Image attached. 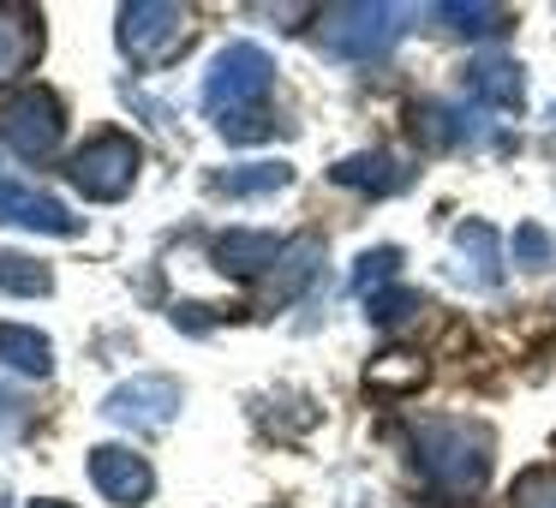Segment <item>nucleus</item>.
<instances>
[{"mask_svg":"<svg viewBox=\"0 0 556 508\" xmlns=\"http://www.w3.org/2000/svg\"><path fill=\"white\" fill-rule=\"evenodd\" d=\"M413 448V472L431 484L437 496H479L484 479H491V424L479 419H455V412H437V419H413L407 431Z\"/></svg>","mask_w":556,"mask_h":508,"instance_id":"1","label":"nucleus"},{"mask_svg":"<svg viewBox=\"0 0 556 508\" xmlns=\"http://www.w3.org/2000/svg\"><path fill=\"white\" fill-rule=\"evenodd\" d=\"M407 7H383V0H348V7H324L317 13V49L329 61H383L401 37H407Z\"/></svg>","mask_w":556,"mask_h":508,"instance_id":"2","label":"nucleus"},{"mask_svg":"<svg viewBox=\"0 0 556 508\" xmlns=\"http://www.w3.org/2000/svg\"><path fill=\"white\" fill-rule=\"evenodd\" d=\"M66 138V109L49 85H25L18 97L0 102V144L18 162H49Z\"/></svg>","mask_w":556,"mask_h":508,"instance_id":"3","label":"nucleus"},{"mask_svg":"<svg viewBox=\"0 0 556 508\" xmlns=\"http://www.w3.org/2000/svg\"><path fill=\"white\" fill-rule=\"evenodd\" d=\"M138 162L144 156H138V144L126 132H97L90 144L73 150L66 180H73L90 204H121V198L138 186Z\"/></svg>","mask_w":556,"mask_h":508,"instance_id":"4","label":"nucleus"},{"mask_svg":"<svg viewBox=\"0 0 556 508\" xmlns=\"http://www.w3.org/2000/svg\"><path fill=\"white\" fill-rule=\"evenodd\" d=\"M276 85V61H269L257 42H228V49L210 61V78H204V109L216 114H233V109H257L264 90Z\"/></svg>","mask_w":556,"mask_h":508,"instance_id":"5","label":"nucleus"},{"mask_svg":"<svg viewBox=\"0 0 556 508\" xmlns=\"http://www.w3.org/2000/svg\"><path fill=\"white\" fill-rule=\"evenodd\" d=\"M186 37H192L186 7H168V0H126L121 7V49H126V61L162 66V61H174V54L186 49Z\"/></svg>","mask_w":556,"mask_h":508,"instance_id":"6","label":"nucleus"},{"mask_svg":"<svg viewBox=\"0 0 556 508\" xmlns=\"http://www.w3.org/2000/svg\"><path fill=\"white\" fill-rule=\"evenodd\" d=\"M102 412L114 424H126V431H162L180 412V383L174 377H132V383H121L102 401Z\"/></svg>","mask_w":556,"mask_h":508,"instance_id":"7","label":"nucleus"},{"mask_svg":"<svg viewBox=\"0 0 556 508\" xmlns=\"http://www.w3.org/2000/svg\"><path fill=\"white\" fill-rule=\"evenodd\" d=\"M90 484L121 508H144L150 491H156V472H150V460L138 448L102 443V448H90Z\"/></svg>","mask_w":556,"mask_h":508,"instance_id":"8","label":"nucleus"},{"mask_svg":"<svg viewBox=\"0 0 556 508\" xmlns=\"http://www.w3.org/2000/svg\"><path fill=\"white\" fill-rule=\"evenodd\" d=\"M407 132L419 150H431V156H443V150L455 144H503V132H484L472 114H460L455 102H413L407 109Z\"/></svg>","mask_w":556,"mask_h":508,"instance_id":"9","label":"nucleus"},{"mask_svg":"<svg viewBox=\"0 0 556 508\" xmlns=\"http://www.w3.org/2000/svg\"><path fill=\"white\" fill-rule=\"evenodd\" d=\"M503 257H508V245H503V233L491 228V221H460L455 228V281H467L472 293H496L503 288Z\"/></svg>","mask_w":556,"mask_h":508,"instance_id":"10","label":"nucleus"},{"mask_svg":"<svg viewBox=\"0 0 556 508\" xmlns=\"http://www.w3.org/2000/svg\"><path fill=\"white\" fill-rule=\"evenodd\" d=\"M413 174L419 168H407L395 150H359V156H341L336 168H329V180L348 186V192H365V198H395L413 186Z\"/></svg>","mask_w":556,"mask_h":508,"instance_id":"11","label":"nucleus"},{"mask_svg":"<svg viewBox=\"0 0 556 508\" xmlns=\"http://www.w3.org/2000/svg\"><path fill=\"white\" fill-rule=\"evenodd\" d=\"M317 269H324V240H317V233L288 240L281 257L269 264V276H264V312H281L288 300H300V293L317 281Z\"/></svg>","mask_w":556,"mask_h":508,"instance_id":"12","label":"nucleus"},{"mask_svg":"<svg viewBox=\"0 0 556 508\" xmlns=\"http://www.w3.org/2000/svg\"><path fill=\"white\" fill-rule=\"evenodd\" d=\"M467 97L491 114H520V102H527V73H520V61H508V54H479V61L467 66Z\"/></svg>","mask_w":556,"mask_h":508,"instance_id":"13","label":"nucleus"},{"mask_svg":"<svg viewBox=\"0 0 556 508\" xmlns=\"http://www.w3.org/2000/svg\"><path fill=\"white\" fill-rule=\"evenodd\" d=\"M0 221H18V228H37V233H78V216L61 204V198H49V192H30V186H18V180H7L0 174Z\"/></svg>","mask_w":556,"mask_h":508,"instance_id":"14","label":"nucleus"},{"mask_svg":"<svg viewBox=\"0 0 556 508\" xmlns=\"http://www.w3.org/2000/svg\"><path fill=\"white\" fill-rule=\"evenodd\" d=\"M210 257H216L222 276L252 281V276H269V264L281 257V240L276 233H257V228H228V233H216Z\"/></svg>","mask_w":556,"mask_h":508,"instance_id":"15","label":"nucleus"},{"mask_svg":"<svg viewBox=\"0 0 556 508\" xmlns=\"http://www.w3.org/2000/svg\"><path fill=\"white\" fill-rule=\"evenodd\" d=\"M42 49V30H37V13H18V7H0V85L18 78Z\"/></svg>","mask_w":556,"mask_h":508,"instance_id":"16","label":"nucleus"},{"mask_svg":"<svg viewBox=\"0 0 556 508\" xmlns=\"http://www.w3.org/2000/svg\"><path fill=\"white\" fill-rule=\"evenodd\" d=\"M293 186V168L288 162H240V168H222L210 180V192L222 198H269V192H288Z\"/></svg>","mask_w":556,"mask_h":508,"instance_id":"17","label":"nucleus"},{"mask_svg":"<svg viewBox=\"0 0 556 508\" xmlns=\"http://www.w3.org/2000/svg\"><path fill=\"white\" fill-rule=\"evenodd\" d=\"M425 377H431V365H425L419 353H383V359L365 365V389H371V395H389V401L413 395Z\"/></svg>","mask_w":556,"mask_h":508,"instance_id":"18","label":"nucleus"},{"mask_svg":"<svg viewBox=\"0 0 556 508\" xmlns=\"http://www.w3.org/2000/svg\"><path fill=\"white\" fill-rule=\"evenodd\" d=\"M0 359L25 377H49L54 371V347L42 329H25V323H0Z\"/></svg>","mask_w":556,"mask_h":508,"instance_id":"19","label":"nucleus"},{"mask_svg":"<svg viewBox=\"0 0 556 508\" xmlns=\"http://www.w3.org/2000/svg\"><path fill=\"white\" fill-rule=\"evenodd\" d=\"M0 293H25V300H42L54 293V276L42 257H25V252H0Z\"/></svg>","mask_w":556,"mask_h":508,"instance_id":"20","label":"nucleus"},{"mask_svg":"<svg viewBox=\"0 0 556 508\" xmlns=\"http://www.w3.org/2000/svg\"><path fill=\"white\" fill-rule=\"evenodd\" d=\"M431 18L443 30H455V37H496L508 25L503 7H431Z\"/></svg>","mask_w":556,"mask_h":508,"instance_id":"21","label":"nucleus"},{"mask_svg":"<svg viewBox=\"0 0 556 508\" xmlns=\"http://www.w3.org/2000/svg\"><path fill=\"white\" fill-rule=\"evenodd\" d=\"M395 276H401V245H371V252H359V264H353V288L359 293H383Z\"/></svg>","mask_w":556,"mask_h":508,"instance_id":"22","label":"nucleus"},{"mask_svg":"<svg viewBox=\"0 0 556 508\" xmlns=\"http://www.w3.org/2000/svg\"><path fill=\"white\" fill-rule=\"evenodd\" d=\"M508 257H515L520 269H551L556 264V240L539 228V221H520V228L508 233Z\"/></svg>","mask_w":556,"mask_h":508,"instance_id":"23","label":"nucleus"},{"mask_svg":"<svg viewBox=\"0 0 556 508\" xmlns=\"http://www.w3.org/2000/svg\"><path fill=\"white\" fill-rule=\"evenodd\" d=\"M413 312H425V293H407V288L365 293V317H371L377 329H389V323H407Z\"/></svg>","mask_w":556,"mask_h":508,"instance_id":"24","label":"nucleus"},{"mask_svg":"<svg viewBox=\"0 0 556 508\" xmlns=\"http://www.w3.org/2000/svg\"><path fill=\"white\" fill-rule=\"evenodd\" d=\"M216 132L228 138V144H264V138L276 132V120H269L264 102H257V109H233V114H222Z\"/></svg>","mask_w":556,"mask_h":508,"instance_id":"25","label":"nucleus"},{"mask_svg":"<svg viewBox=\"0 0 556 508\" xmlns=\"http://www.w3.org/2000/svg\"><path fill=\"white\" fill-rule=\"evenodd\" d=\"M508 508H556V467H532L515 479Z\"/></svg>","mask_w":556,"mask_h":508,"instance_id":"26","label":"nucleus"},{"mask_svg":"<svg viewBox=\"0 0 556 508\" xmlns=\"http://www.w3.org/2000/svg\"><path fill=\"white\" fill-rule=\"evenodd\" d=\"M18 424H25V407H18V395L0 389V436H18Z\"/></svg>","mask_w":556,"mask_h":508,"instance_id":"27","label":"nucleus"},{"mask_svg":"<svg viewBox=\"0 0 556 508\" xmlns=\"http://www.w3.org/2000/svg\"><path fill=\"white\" fill-rule=\"evenodd\" d=\"M30 508H73V503H54V496H37Z\"/></svg>","mask_w":556,"mask_h":508,"instance_id":"28","label":"nucleus"},{"mask_svg":"<svg viewBox=\"0 0 556 508\" xmlns=\"http://www.w3.org/2000/svg\"><path fill=\"white\" fill-rule=\"evenodd\" d=\"M551 126H556V102H551Z\"/></svg>","mask_w":556,"mask_h":508,"instance_id":"29","label":"nucleus"}]
</instances>
